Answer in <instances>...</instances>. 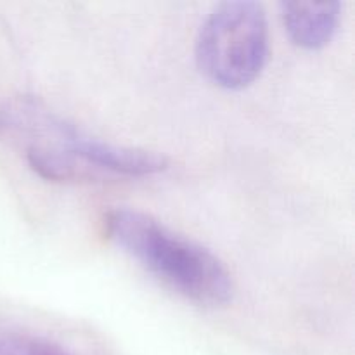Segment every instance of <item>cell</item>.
<instances>
[{
    "instance_id": "1",
    "label": "cell",
    "mask_w": 355,
    "mask_h": 355,
    "mask_svg": "<svg viewBox=\"0 0 355 355\" xmlns=\"http://www.w3.org/2000/svg\"><path fill=\"white\" fill-rule=\"evenodd\" d=\"M106 232L159 281L207 307L229 304L234 283L227 267L205 246L175 234L151 215L132 208L107 211Z\"/></svg>"
},
{
    "instance_id": "2",
    "label": "cell",
    "mask_w": 355,
    "mask_h": 355,
    "mask_svg": "<svg viewBox=\"0 0 355 355\" xmlns=\"http://www.w3.org/2000/svg\"><path fill=\"white\" fill-rule=\"evenodd\" d=\"M6 128L24 134L26 149L49 153L62 163L71 180L101 179L103 175L142 177L163 172L168 165L159 153L111 144L89 137L73 125L42 110L35 103H19L3 111Z\"/></svg>"
},
{
    "instance_id": "3",
    "label": "cell",
    "mask_w": 355,
    "mask_h": 355,
    "mask_svg": "<svg viewBox=\"0 0 355 355\" xmlns=\"http://www.w3.org/2000/svg\"><path fill=\"white\" fill-rule=\"evenodd\" d=\"M196 62L205 76L224 89L255 82L269 58V23L262 3L224 2L200 28Z\"/></svg>"
},
{
    "instance_id": "4",
    "label": "cell",
    "mask_w": 355,
    "mask_h": 355,
    "mask_svg": "<svg viewBox=\"0 0 355 355\" xmlns=\"http://www.w3.org/2000/svg\"><path fill=\"white\" fill-rule=\"evenodd\" d=\"M340 2H283L281 17L291 40L304 49H321L338 30Z\"/></svg>"
},
{
    "instance_id": "5",
    "label": "cell",
    "mask_w": 355,
    "mask_h": 355,
    "mask_svg": "<svg viewBox=\"0 0 355 355\" xmlns=\"http://www.w3.org/2000/svg\"><path fill=\"white\" fill-rule=\"evenodd\" d=\"M0 355H69L61 347L21 333H0Z\"/></svg>"
}]
</instances>
